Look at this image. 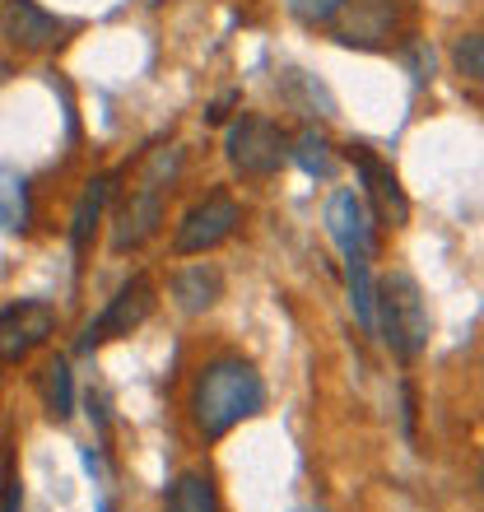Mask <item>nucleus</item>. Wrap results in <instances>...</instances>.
<instances>
[{
	"label": "nucleus",
	"mask_w": 484,
	"mask_h": 512,
	"mask_svg": "<svg viewBox=\"0 0 484 512\" xmlns=\"http://www.w3.org/2000/svg\"><path fill=\"white\" fill-rule=\"evenodd\" d=\"M261 405H266V382L242 354H219L191 382V424L205 443L233 433L242 419L261 415Z\"/></svg>",
	"instance_id": "f257e3e1"
},
{
	"label": "nucleus",
	"mask_w": 484,
	"mask_h": 512,
	"mask_svg": "<svg viewBox=\"0 0 484 512\" xmlns=\"http://www.w3.org/2000/svg\"><path fill=\"white\" fill-rule=\"evenodd\" d=\"M429 331V298H424L410 270H391L382 284H373V336H382V345L396 359L415 364L419 354L429 350Z\"/></svg>",
	"instance_id": "f03ea898"
},
{
	"label": "nucleus",
	"mask_w": 484,
	"mask_h": 512,
	"mask_svg": "<svg viewBox=\"0 0 484 512\" xmlns=\"http://www.w3.org/2000/svg\"><path fill=\"white\" fill-rule=\"evenodd\" d=\"M177 163H182L177 149H168V154H159V159L149 163L140 191L131 196V205L121 210L117 229H112V252H135V247H145L149 238L159 233V224H163V191H168V182L177 177Z\"/></svg>",
	"instance_id": "7ed1b4c3"
},
{
	"label": "nucleus",
	"mask_w": 484,
	"mask_h": 512,
	"mask_svg": "<svg viewBox=\"0 0 484 512\" xmlns=\"http://www.w3.org/2000/svg\"><path fill=\"white\" fill-rule=\"evenodd\" d=\"M224 154L242 177H275L289 163V131L261 112H247L224 135Z\"/></svg>",
	"instance_id": "20e7f679"
},
{
	"label": "nucleus",
	"mask_w": 484,
	"mask_h": 512,
	"mask_svg": "<svg viewBox=\"0 0 484 512\" xmlns=\"http://www.w3.org/2000/svg\"><path fill=\"white\" fill-rule=\"evenodd\" d=\"M238 224H242V205L233 201L229 191H210L201 205H191L187 215H182V224L173 233V252L177 256L215 252L219 243H229Z\"/></svg>",
	"instance_id": "39448f33"
},
{
	"label": "nucleus",
	"mask_w": 484,
	"mask_h": 512,
	"mask_svg": "<svg viewBox=\"0 0 484 512\" xmlns=\"http://www.w3.org/2000/svg\"><path fill=\"white\" fill-rule=\"evenodd\" d=\"M154 303H159V298H154L149 275H131V280L108 298V308L98 312V322H89V331L80 336V350L89 354V350H98V345H108V340H121V336H131V331H140V326L149 322Z\"/></svg>",
	"instance_id": "423d86ee"
},
{
	"label": "nucleus",
	"mask_w": 484,
	"mask_h": 512,
	"mask_svg": "<svg viewBox=\"0 0 484 512\" xmlns=\"http://www.w3.org/2000/svg\"><path fill=\"white\" fill-rule=\"evenodd\" d=\"M56 331V308L42 303V298H19L0 312V364L19 368L28 354L47 345Z\"/></svg>",
	"instance_id": "0eeeda50"
},
{
	"label": "nucleus",
	"mask_w": 484,
	"mask_h": 512,
	"mask_svg": "<svg viewBox=\"0 0 484 512\" xmlns=\"http://www.w3.org/2000/svg\"><path fill=\"white\" fill-rule=\"evenodd\" d=\"M326 233H331V243L340 247L345 261H368L373 256L377 219L359 191H350V187L331 191V201H326Z\"/></svg>",
	"instance_id": "6e6552de"
},
{
	"label": "nucleus",
	"mask_w": 484,
	"mask_h": 512,
	"mask_svg": "<svg viewBox=\"0 0 484 512\" xmlns=\"http://www.w3.org/2000/svg\"><path fill=\"white\" fill-rule=\"evenodd\" d=\"M0 33L19 52H47L70 33L66 19H56L38 0H0Z\"/></svg>",
	"instance_id": "1a4fd4ad"
},
{
	"label": "nucleus",
	"mask_w": 484,
	"mask_h": 512,
	"mask_svg": "<svg viewBox=\"0 0 484 512\" xmlns=\"http://www.w3.org/2000/svg\"><path fill=\"white\" fill-rule=\"evenodd\" d=\"M350 163L359 168L363 187H368V196H373V205H377V210H373L377 224L405 229V224H410V201H405V191H401V177L391 173L377 154H368V145H354L350 149Z\"/></svg>",
	"instance_id": "9d476101"
},
{
	"label": "nucleus",
	"mask_w": 484,
	"mask_h": 512,
	"mask_svg": "<svg viewBox=\"0 0 484 512\" xmlns=\"http://www.w3.org/2000/svg\"><path fill=\"white\" fill-rule=\"evenodd\" d=\"M345 24L336 28V38L345 47H382L396 28V0H345Z\"/></svg>",
	"instance_id": "9b49d317"
},
{
	"label": "nucleus",
	"mask_w": 484,
	"mask_h": 512,
	"mask_svg": "<svg viewBox=\"0 0 484 512\" xmlns=\"http://www.w3.org/2000/svg\"><path fill=\"white\" fill-rule=\"evenodd\" d=\"M112 187H117V177H94V182L84 187V196L75 201V215H70V247H75V252H89L98 224H103V210H108V201H112Z\"/></svg>",
	"instance_id": "f8f14e48"
},
{
	"label": "nucleus",
	"mask_w": 484,
	"mask_h": 512,
	"mask_svg": "<svg viewBox=\"0 0 484 512\" xmlns=\"http://www.w3.org/2000/svg\"><path fill=\"white\" fill-rule=\"evenodd\" d=\"M219 294H224V275H219L215 266H187V270H177L173 275V298H177V308L182 312H205V308H215Z\"/></svg>",
	"instance_id": "ddd939ff"
},
{
	"label": "nucleus",
	"mask_w": 484,
	"mask_h": 512,
	"mask_svg": "<svg viewBox=\"0 0 484 512\" xmlns=\"http://www.w3.org/2000/svg\"><path fill=\"white\" fill-rule=\"evenodd\" d=\"M163 512H219V489L210 471H182L168 485Z\"/></svg>",
	"instance_id": "4468645a"
},
{
	"label": "nucleus",
	"mask_w": 484,
	"mask_h": 512,
	"mask_svg": "<svg viewBox=\"0 0 484 512\" xmlns=\"http://www.w3.org/2000/svg\"><path fill=\"white\" fill-rule=\"evenodd\" d=\"M33 224V201H28V182L14 168H0V229L24 233Z\"/></svg>",
	"instance_id": "2eb2a0df"
},
{
	"label": "nucleus",
	"mask_w": 484,
	"mask_h": 512,
	"mask_svg": "<svg viewBox=\"0 0 484 512\" xmlns=\"http://www.w3.org/2000/svg\"><path fill=\"white\" fill-rule=\"evenodd\" d=\"M42 401H47V415L56 424H66L75 415V373H70V359H52L42 368Z\"/></svg>",
	"instance_id": "dca6fc26"
},
{
	"label": "nucleus",
	"mask_w": 484,
	"mask_h": 512,
	"mask_svg": "<svg viewBox=\"0 0 484 512\" xmlns=\"http://www.w3.org/2000/svg\"><path fill=\"white\" fill-rule=\"evenodd\" d=\"M289 163H298L308 177H322V182H331L340 168V159L331 154V140L317 131H303L298 140H289Z\"/></svg>",
	"instance_id": "f3484780"
},
{
	"label": "nucleus",
	"mask_w": 484,
	"mask_h": 512,
	"mask_svg": "<svg viewBox=\"0 0 484 512\" xmlns=\"http://www.w3.org/2000/svg\"><path fill=\"white\" fill-rule=\"evenodd\" d=\"M345 275H350L354 317H359V326L373 336V270H368V261H345Z\"/></svg>",
	"instance_id": "a211bd4d"
},
{
	"label": "nucleus",
	"mask_w": 484,
	"mask_h": 512,
	"mask_svg": "<svg viewBox=\"0 0 484 512\" xmlns=\"http://www.w3.org/2000/svg\"><path fill=\"white\" fill-rule=\"evenodd\" d=\"M452 66H457L461 80H471V84L484 80V38L480 33H461V38L452 42Z\"/></svg>",
	"instance_id": "6ab92c4d"
},
{
	"label": "nucleus",
	"mask_w": 484,
	"mask_h": 512,
	"mask_svg": "<svg viewBox=\"0 0 484 512\" xmlns=\"http://www.w3.org/2000/svg\"><path fill=\"white\" fill-rule=\"evenodd\" d=\"M289 14L298 24H331L345 14V0H289Z\"/></svg>",
	"instance_id": "aec40b11"
},
{
	"label": "nucleus",
	"mask_w": 484,
	"mask_h": 512,
	"mask_svg": "<svg viewBox=\"0 0 484 512\" xmlns=\"http://www.w3.org/2000/svg\"><path fill=\"white\" fill-rule=\"evenodd\" d=\"M24 508V480L19 466H5V489H0V512H19Z\"/></svg>",
	"instance_id": "412c9836"
},
{
	"label": "nucleus",
	"mask_w": 484,
	"mask_h": 512,
	"mask_svg": "<svg viewBox=\"0 0 484 512\" xmlns=\"http://www.w3.org/2000/svg\"><path fill=\"white\" fill-rule=\"evenodd\" d=\"M405 433H415V387H405Z\"/></svg>",
	"instance_id": "4be33fe9"
},
{
	"label": "nucleus",
	"mask_w": 484,
	"mask_h": 512,
	"mask_svg": "<svg viewBox=\"0 0 484 512\" xmlns=\"http://www.w3.org/2000/svg\"><path fill=\"white\" fill-rule=\"evenodd\" d=\"M98 512H112V503H108V499H98Z\"/></svg>",
	"instance_id": "5701e85b"
},
{
	"label": "nucleus",
	"mask_w": 484,
	"mask_h": 512,
	"mask_svg": "<svg viewBox=\"0 0 484 512\" xmlns=\"http://www.w3.org/2000/svg\"><path fill=\"white\" fill-rule=\"evenodd\" d=\"M308 512H317V508H308Z\"/></svg>",
	"instance_id": "b1692460"
}]
</instances>
